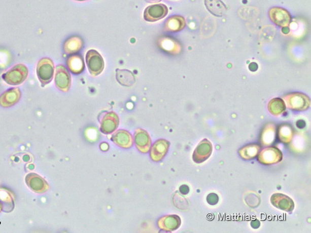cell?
<instances>
[{
    "mask_svg": "<svg viewBox=\"0 0 311 233\" xmlns=\"http://www.w3.org/2000/svg\"><path fill=\"white\" fill-rule=\"evenodd\" d=\"M28 75V69L24 64H17L3 74L2 78L11 86H18L23 83Z\"/></svg>",
    "mask_w": 311,
    "mask_h": 233,
    "instance_id": "obj_1",
    "label": "cell"
},
{
    "mask_svg": "<svg viewBox=\"0 0 311 233\" xmlns=\"http://www.w3.org/2000/svg\"><path fill=\"white\" fill-rule=\"evenodd\" d=\"M37 75L43 86L50 83L53 79L54 65L49 58L41 59L38 63Z\"/></svg>",
    "mask_w": 311,
    "mask_h": 233,
    "instance_id": "obj_2",
    "label": "cell"
},
{
    "mask_svg": "<svg viewBox=\"0 0 311 233\" xmlns=\"http://www.w3.org/2000/svg\"><path fill=\"white\" fill-rule=\"evenodd\" d=\"M284 99L288 108L294 111H305L309 108L310 101L307 95L293 93L285 96Z\"/></svg>",
    "mask_w": 311,
    "mask_h": 233,
    "instance_id": "obj_3",
    "label": "cell"
},
{
    "mask_svg": "<svg viewBox=\"0 0 311 233\" xmlns=\"http://www.w3.org/2000/svg\"><path fill=\"white\" fill-rule=\"evenodd\" d=\"M87 65L89 72L93 76H97L103 72L105 63L103 57L97 51L91 49L87 52L86 57Z\"/></svg>",
    "mask_w": 311,
    "mask_h": 233,
    "instance_id": "obj_4",
    "label": "cell"
},
{
    "mask_svg": "<svg viewBox=\"0 0 311 233\" xmlns=\"http://www.w3.org/2000/svg\"><path fill=\"white\" fill-rule=\"evenodd\" d=\"M258 161L263 165L280 163L283 160V153L276 147H269L263 149L258 153Z\"/></svg>",
    "mask_w": 311,
    "mask_h": 233,
    "instance_id": "obj_5",
    "label": "cell"
},
{
    "mask_svg": "<svg viewBox=\"0 0 311 233\" xmlns=\"http://www.w3.org/2000/svg\"><path fill=\"white\" fill-rule=\"evenodd\" d=\"M55 84L60 91L66 92L70 89L71 77L67 68L63 65H58L56 67L55 73Z\"/></svg>",
    "mask_w": 311,
    "mask_h": 233,
    "instance_id": "obj_6",
    "label": "cell"
},
{
    "mask_svg": "<svg viewBox=\"0 0 311 233\" xmlns=\"http://www.w3.org/2000/svg\"><path fill=\"white\" fill-rule=\"evenodd\" d=\"M269 16L272 22L277 26L285 27L290 25L291 16L290 13L284 8L274 7L269 11Z\"/></svg>",
    "mask_w": 311,
    "mask_h": 233,
    "instance_id": "obj_7",
    "label": "cell"
},
{
    "mask_svg": "<svg viewBox=\"0 0 311 233\" xmlns=\"http://www.w3.org/2000/svg\"><path fill=\"white\" fill-rule=\"evenodd\" d=\"M168 13V8L164 4L151 5L146 8L144 18L148 22H156L166 17Z\"/></svg>",
    "mask_w": 311,
    "mask_h": 233,
    "instance_id": "obj_8",
    "label": "cell"
},
{
    "mask_svg": "<svg viewBox=\"0 0 311 233\" xmlns=\"http://www.w3.org/2000/svg\"><path fill=\"white\" fill-rule=\"evenodd\" d=\"M25 182L27 186L35 193H44L49 189L48 182L37 174H27L25 177Z\"/></svg>",
    "mask_w": 311,
    "mask_h": 233,
    "instance_id": "obj_9",
    "label": "cell"
},
{
    "mask_svg": "<svg viewBox=\"0 0 311 233\" xmlns=\"http://www.w3.org/2000/svg\"><path fill=\"white\" fill-rule=\"evenodd\" d=\"M213 145L208 139H203L195 148L193 153V161L200 164L208 160L213 152Z\"/></svg>",
    "mask_w": 311,
    "mask_h": 233,
    "instance_id": "obj_10",
    "label": "cell"
},
{
    "mask_svg": "<svg viewBox=\"0 0 311 233\" xmlns=\"http://www.w3.org/2000/svg\"><path fill=\"white\" fill-rule=\"evenodd\" d=\"M271 203L273 206L285 212H291L294 210V202L290 197L282 193H274L271 197Z\"/></svg>",
    "mask_w": 311,
    "mask_h": 233,
    "instance_id": "obj_11",
    "label": "cell"
},
{
    "mask_svg": "<svg viewBox=\"0 0 311 233\" xmlns=\"http://www.w3.org/2000/svg\"><path fill=\"white\" fill-rule=\"evenodd\" d=\"M21 93L19 88H12L0 96V105L4 108L15 105L20 100Z\"/></svg>",
    "mask_w": 311,
    "mask_h": 233,
    "instance_id": "obj_12",
    "label": "cell"
},
{
    "mask_svg": "<svg viewBox=\"0 0 311 233\" xmlns=\"http://www.w3.org/2000/svg\"><path fill=\"white\" fill-rule=\"evenodd\" d=\"M119 119L116 113L109 112L105 114L101 122V131L103 133H112L118 127Z\"/></svg>",
    "mask_w": 311,
    "mask_h": 233,
    "instance_id": "obj_13",
    "label": "cell"
},
{
    "mask_svg": "<svg viewBox=\"0 0 311 233\" xmlns=\"http://www.w3.org/2000/svg\"><path fill=\"white\" fill-rule=\"evenodd\" d=\"M205 5L212 15L222 17L227 12V7L221 0H205Z\"/></svg>",
    "mask_w": 311,
    "mask_h": 233,
    "instance_id": "obj_14",
    "label": "cell"
},
{
    "mask_svg": "<svg viewBox=\"0 0 311 233\" xmlns=\"http://www.w3.org/2000/svg\"><path fill=\"white\" fill-rule=\"evenodd\" d=\"M186 26V21L183 16H172L167 19L165 23V31L169 32H179L183 30Z\"/></svg>",
    "mask_w": 311,
    "mask_h": 233,
    "instance_id": "obj_15",
    "label": "cell"
},
{
    "mask_svg": "<svg viewBox=\"0 0 311 233\" xmlns=\"http://www.w3.org/2000/svg\"><path fill=\"white\" fill-rule=\"evenodd\" d=\"M277 128L275 125L268 124L263 128L260 136V142L263 146H270L276 139Z\"/></svg>",
    "mask_w": 311,
    "mask_h": 233,
    "instance_id": "obj_16",
    "label": "cell"
},
{
    "mask_svg": "<svg viewBox=\"0 0 311 233\" xmlns=\"http://www.w3.org/2000/svg\"><path fill=\"white\" fill-rule=\"evenodd\" d=\"M84 42L81 37L74 36L66 40L64 45V50L66 54H73L79 53L83 48Z\"/></svg>",
    "mask_w": 311,
    "mask_h": 233,
    "instance_id": "obj_17",
    "label": "cell"
},
{
    "mask_svg": "<svg viewBox=\"0 0 311 233\" xmlns=\"http://www.w3.org/2000/svg\"><path fill=\"white\" fill-rule=\"evenodd\" d=\"M67 65L68 69L72 73L74 74L81 73L83 72L85 67L83 57L80 55H74V56H70L67 59Z\"/></svg>",
    "mask_w": 311,
    "mask_h": 233,
    "instance_id": "obj_18",
    "label": "cell"
},
{
    "mask_svg": "<svg viewBox=\"0 0 311 233\" xmlns=\"http://www.w3.org/2000/svg\"><path fill=\"white\" fill-rule=\"evenodd\" d=\"M117 80L123 86L130 87L135 83V77L133 73L128 70H116Z\"/></svg>",
    "mask_w": 311,
    "mask_h": 233,
    "instance_id": "obj_19",
    "label": "cell"
},
{
    "mask_svg": "<svg viewBox=\"0 0 311 233\" xmlns=\"http://www.w3.org/2000/svg\"><path fill=\"white\" fill-rule=\"evenodd\" d=\"M260 146L257 144H250L241 148L239 154L245 160H250L257 157L260 150Z\"/></svg>",
    "mask_w": 311,
    "mask_h": 233,
    "instance_id": "obj_20",
    "label": "cell"
},
{
    "mask_svg": "<svg viewBox=\"0 0 311 233\" xmlns=\"http://www.w3.org/2000/svg\"><path fill=\"white\" fill-rule=\"evenodd\" d=\"M285 101L282 98H276L272 99L268 103V110L274 116L282 114L286 110Z\"/></svg>",
    "mask_w": 311,
    "mask_h": 233,
    "instance_id": "obj_21",
    "label": "cell"
},
{
    "mask_svg": "<svg viewBox=\"0 0 311 233\" xmlns=\"http://www.w3.org/2000/svg\"><path fill=\"white\" fill-rule=\"evenodd\" d=\"M169 146V142L164 141V140H161V141L156 142L155 145H154L152 152H151V157L154 156V158H153V160L158 161L159 152V159L161 160V159L163 158L164 156L166 155Z\"/></svg>",
    "mask_w": 311,
    "mask_h": 233,
    "instance_id": "obj_22",
    "label": "cell"
},
{
    "mask_svg": "<svg viewBox=\"0 0 311 233\" xmlns=\"http://www.w3.org/2000/svg\"><path fill=\"white\" fill-rule=\"evenodd\" d=\"M294 136V130L289 125H281L279 129V138L283 143L290 144Z\"/></svg>",
    "mask_w": 311,
    "mask_h": 233,
    "instance_id": "obj_23",
    "label": "cell"
},
{
    "mask_svg": "<svg viewBox=\"0 0 311 233\" xmlns=\"http://www.w3.org/2000/svg\"><path fill=\"white\" fill-rule=\"evenodd\" d=\"M139 133L136 136V146L139 147V150H142V152H147L149 150L148 149L150 146V138H149L148 134H145V131L139 130Z\"/></svg>",
    "mask_w": 311,
    "mask_h": 233,
    "instance_id": "obj_24",
    "label": "cell"
},
{
    "mask_svg": "<svg viewBox=\"0 0 311 233\" xmlns=\"http://www.w3.org/2000/svg\"><path fill=\"white\" fill-rule=\"evenodd\" d=\"M161 221H164V226H162V228L164 229L168 230V231H172V230L177 229L181 225L180 218L178 216H167L166 217L162 218Z\"/></svg>",
    "mask_w": 311,
    "mask_h": 233,
    "instance_id": "obj_25",
    "label": "cell"
},
{
    "mask_svg": "<svg viewBox=\"0 0 311 233\" xmlns=\"http://www.w3.org/2000/svg\"><path fill=\"white\" fill-rule=\"evenodd\" d=\"M159 45L165 51L173 52V53L178 51V48H176L175 43L170 39H166V38L162 39L160 42H159Z\"/></svg>",
    "mask_w": 311,
    "mask_h": 233,
    "instance_id": "obj_26",
    "label": "cell"
},
{
    "mask_svg": "<svg viewBox=\"0 0 311 233\" xmlns=\"http://www.w3.org/2000/svg\"><path fill=\"white\" fill-rule=\"evenodd\" d=\"M219 201V196L216 193H212L208 195L207 202L209 205H216Z\"/></svg>",
    "mask_w": 311,
    "mask_h": 233,
    "instance_id": "obj_27",
    "label": "cell"
},
{
    "mask_svg": "<svg viewBox=\"0 0 311 233\" xmlns=\"http://www.w3.org/2000/svg\"><path fill=\"white\" fill-rule=\"evenodd\" d=\"M180 192L183 195H187L189 192V188L188 185H183L181 186Z\"/></svg>",
    "mask_w": 311,
    "mask_h": 233,
    "instance_id": "obj_28",
    "label": "cell"
},
{
    "mask_svg": "<svg viewBox=\"0 0 311 233\" xmlns=\"http://www.w3.org/2000/svg\"><path fill=\"white\" fill-rule=\"evenodd\" d=\"M251 226L253 228L257 229L258 227H259L260 226V222L258 220H255V221H253L251 223Z\"/></svg>",
    "mask_w": 311,
    "mask_h": 233,
    "instance_id": "obj_29",
    "label": "cell"
},
{
    "mask_svg": "<svg viewBox=\"0 0 311 233\" xmlns=\"http://www.w3.org/2000/svg\"><path fill=\"white\" fill-rule=\"evenodd\" d=\"M146 1L149 3H157L160 2L161 0H146Z\"/></svg>",
    "mask_w": 311,
    "mask_h": 233,
    "instance_id": "obj_30",
    "label": "cell"
},
{
    "mask_svg": "<svg viewBox=\"0 0 311 233\" xmlns=\"http://www.w3.org/2000/svg\"><path fill=\"white\" fill-rule=\"evenodd\" d=\"M3 209H4V207H3V205L1 202H0V213L2 212V211H3Z\"/></svg>",
    "mask_w": 311,
    "mask_h": 233,
    "instance_id": "obj_31",
    "label": "cell"
},
{
    "mask_svg": "<svg viewBox=\"0 0 311 233\" xmlns=\"http://www.w3.org/2000/svg\"><path fill=\"white\" fill-rule=\"evenodd\" d=\"M76 1H78V2H84V1H86V0H76Z\"/></svg>",
    "mask_w": 311,
    "mask_h": 233,
    "instance_id": "obj_32",
    "label": "cell"
}]
</instances>
